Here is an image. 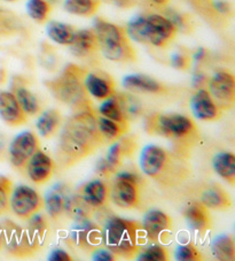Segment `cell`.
Wrapping results in <instances>:
<instances>
[{
    "label": "cell",
    "mask_w": 235,
    "mask_h": 261,
    "mask_svg": "<svg viewBox=\"0 0 235 261\" xmlns=\"http://www.w3.org/2000/svg\"><path fill=\"white\" fill-rule=\"evenodd\" d=\"M105 144L94 112H77L66 121L61 130L57 143L58 163L65 168L72 167Z\"/></svg>",
    "instance_id": "cell-1"
},
{
    "label": "cell",
    "mask_w": 235,
    "mask_h": 261,
    "mask_svg": "<svg viewBox=\"0 0 235 261\" xmlns=\"http://www.w3.org/2000/svg\"><path fill=\"white\" fill-rule=\"evenodd\" d=\"M142 173L163 187H175L186 181L191 167L184 155L159 145H147L140 155Z\"/></svg>",
    "instance_id": "cell-2"
},
{
    "label": "cell",
    "mask_w": 235,
    "mask_h": 261,
    "mask_svg": "<svg viewBox=\"0 0 235 261\" xmlns=\"http://www.w3.org/2000/svg\"><path fill=\"white\" fill-rule=\"evenodd\" d=\"M144 132L152 136L169 139L179 154H184L198 139L196 124L188 116L182 114L155 113L144 120Z\"/></svg>",
    "instance_id": "cell-3"
},
{
    "label": "cell",
    "mask_w": 235,
    "mask_h": 261,
    "mask_svg": "<svg viewBox=\"0 0 235 261\" xmlns=\"http://www.w3.org/2000/svg\"><path fill=\"white\" fill-rule=\"evenodd\" d=\"M87 70L77 65H68L60 76L45 82L52 96L66 103L75 112L93 111L90 94L84 85V76Z\"/></svg>",
    "instance_id": "cell-4"
},
{
    "label": "cell",
    "mask_w": 235,
    "mask_h": 261,
    "mask_svg": "<svg viewBox=\"0 0 235 261\" xmlns=\"http://www.w3.org/2000/svg\"><path fill=\"white\" fill-rule=\"evenodd\" d=\"M141 224L132 220L111 217L102 229V244L116 256L133 258L141 245Z\"/></svg>",
    "instance_id": "cell-5"
},
{
    "label": "cell",
    "mask_w": 235,
    "mask_h": 261,
    "mask_svg": "<svg viewBox=\"0 0 235 261\" xmlns=\"http://www.w3.org/2000/svg\"><path fill=\"white\" fill-rule=\"evenodd\" d=\"M93 31L98 38L99 51L106 59L120 64L137 60L135 49L123 27L98 17L93 22Z\"/></svg>",
    "instance_id": "cell-6"
},
{
    "label": "cell",
    "mask_w": 235,
    "mask_h": 261,
    "mask_svg": "<svg viewBox=\"0 0 235 261\" xmlns=\"http://www.w3.org/2000/svg\"><path fill=\"white\" fill-rule=\"evenodd\" d=\"M2 224L5 232V247L12 255L28 258L34 255L42 245L28 228L24 229L12 220H5Z\"/></svg>",
    "instance_id": "cell-7"
},
{
    "label": "cell",
    "mask_w": 235,
    "mask_h": 261,
    "mask_svg": "<svg viewBox=\"0 0 235 261\" xmlns=\"http://www.w3.org/2000/svg\"><path fill=\"white\" fill-rule=\"evenodd\" d=\"M137 148V143L131 137H121L112 142L106 156L97 163L96 172L99 176L108 178L117 173L125 156H130Z\"/></svg>",
    "instance_id": "cell-8"
},
{
    "label": "cell",
    "mask_w": 235,
    "mask_h": 261,
    "mask_svg": "<svg viewBox=\"0 0 235 261\" xmlns=\"http://www.w3.org/2000/svg\"><path fill=\"white\" fill-rule=\"evenodd\" d=\"M10 208L21 220H28L44 208V199L35 189L17 186L11 192Z\"/></svg>",
    "instance_id": "cell-9"
},
{
    "label": "cell",
    "mask_w": 235,
    "mask_h": 261,
    "mask_svg": "<svg viewBox=\"0 0 235 261\" xmlns=\"http://www.w3.org/2000/svg\"><path fill=\"white\" fill-rule=\"evenodd\" d=\"M69 241L76 249L92 252L102 246V228L91 218L75 221L69 231Z\"/></svg>",
    "instance_id": "cell-10"
},
{
    "label": "cell",
    "mask_w": 235,
    "mask_h": 261,
    "mask_svg": "<svg viewBox=\"0 0 235 261\" xmlns=\"http://www.w3.org/2000/svg\"><path fill=\"white\" fill-rule=\"evenodd\" d=\"M146 28L148 45L165 48L172 42L177 34V28L168 17L157 13L146 14Z\"/></svg>",
    "instance_id": "cell-11"
},
{
    "label": "cell",
    "mask_w": 235,
    "mask_h": 261,
    "mask_svg": "<svg viewBox=\"0 0 235 261\" xmlns=\"http://www.w3.org/2000/svg\"><path fill=\"white\" fill-rule=\"evenodd\" d=\"M209 93L220 110L233 107L235 101V79L226 70H218L208 82Z\"/></svg>",
    "instance_id": "cell-12"
},
{
    "label": "cell",
    "mask_w": 235,
    "mask_h": 261,
    "mask_svg": "<svg viewBox=\"0 0 235 261\" xmlns=\"http://www.w3.org/2000/svg\"><path fill=\"white\" fill-rule=\"evenodd\" d=\"M39 139L34 132H22L13 139L8 147V155L13 167L25 168V165L36 151L39 150Z\"/></svg>",
    "instance_id": "cell-13"
},
{
    "label": "cell",
    "mask_w": 235,
    "mask_h": 261,
    "mask_svg": "<svg viewBox=\"0 0 235 261\" xmlns=\"http://www.w3.org/2000/svg\"><path fill=\"white\" fill-rule=\"evenodd\" d=\"M141 228L148 241L164 242L171 235L172 219L160 210H151L143 215Z\"/></svg>",
    "instance_id": "cell-14"
},
{
    "label": "cell",
    "mask_w": 235,
    "mask_h": 261,
    "mask_svg": "<svg viewBox=\"0 0 235 261\" xmlns=\"http://www.w3.org/2000/svg\"><path fill=\"white\" fill-rule=\"evenodd\" d=\"M109 198L116 206L124 210L137 208L140 202L139 184L116 178L110 189Z\"/></svg>",
    "instance_id": "cell-15"
},
{
    "label": "cell",
    "mask_w": 235,
    "mask_h": 261,
    "mask_svg": "<svg viewBox=\"0 0 235 261\" xmlns=\"http://www.w3.org/2000/svg\"><path fill=\"white\" fill-rule=\"evenodd\" d=\"M55 169L54 160L43 151H36L25 165V170L29 178L34 183L45 184L52 178Z\"/></svg>",
    "instance_id": "cell-16"
},
{
    "label": "cell",
    "mask_w": 235,
    "mask_h": 261,
    "mask_svg": "<svg viewBox=\"0 0 235 261\" xmlns=\"http://www.w3.org/2000/svg\"><path fill=\"white\" fill-rule=\"evenodd\" d=\"M191 109L194 116L204 122H212L220 119L221 110L205 89H197L191 99Z\"/></svg>",
    "instance_id": "cell-17"
},
{
    "label": "cell",
    "mask_w": 235,
    "mask_h": 261,
    "mask_svg": "<svg viewBox=\"0 0 235 261\" xmlns=\"http://www.w3.org/2000/svg\"><path fill=\"white\" fill-rule=\"evenodd\" d=\"M197 199L208 210L227 211L232 207V199L225 189L217 183H207L197 190Z\"/></svg>",
    "instance_id": "cell-18"
},
{
    "label": "cell",
    "mask_w": 235,
    "mask_h": 261,
    "mask_svg": "<svg viewBox=\"0 0 235 261\" xmlns=\"http://www.w3.org/2000/svg\"><path fill=\"white\" fill-rule=\"evenodd\" d=\"M84 85L90 96L97 100H105L115 93V82L105 71H86Z\"/></svg>",
    "instance_id": "cell-19"
},
{
    "label": "cell",
    "mask_w": 235,
    "mask_h": 261,
    "mask_svg": "<svg viewBox=\"0 0 235 261\" xmlns=\"http://www.w3.org/2000/svg\"><path fill=\"white\" fill-rule=\"evenodd\" d=\"M71 55L78 59H92L99 52L97 35L91 29L76 30L75 37L69 45Z\"/></svg>",
    "instance_id": "cell-20"
},
{
    "label": "cell",
    "mask_w": 235,
    "mask_h": 261,
    "mask_svg": "<svg viewBox=\"0 0 235 261\" xmlns=\"http://www.w3.org/2000/svg\"><path fill=\"white\" fill-rule=\"evenodd\" d=\"M0 119L10 127H19L26 122V114L14 93L0 91Z\"/></svg>",
    "instance_id": "cell-21"
},
{
    "label": "cell",
    "mask_w": 235,
    "mask_h": 261,
    "mask_svg": "<svg viewBox=\"0 0 235 261\" xmlns=\"http://www.w3.org/2000/svg\"><path fill=\"white\" fill-rule=\"evenodd\" d=\"M110 188L101 179H92L84 183L79 188L78 195L92 207V208H100L108 204L109 200Z\"/></svg>",
    "instance_id": "cell-22"
},
{
    "label": "cell",
    "mask_w": 235,
    "mask_h": 261,
    "mask_svg": "<svg viewBox=\"0 0 235 261\" xmlns=\"http://www.w3.org/2000/svg\"><path fill=\"white\" fill-rule=\"evenodd\" d=\"M69 189L65 183H57L47 191L44 198V208L46 210L49 218L57 220L65 213V205Z\"/></svg>",
    "instance_id": "cell-23"
},
{
    "label": "cell",
    "mask_w": 235,
    "mask_h": 261,
    "mask_svg": "<svg viewBox=\"0 0 235 261\" xmlns=\"http://www.w3.org/2000/svg\"><path fill=\"white\" fill-rule=\"evenodd\" d=\"M184 218L188 227L198 233H205L211 229V217L209 211L200 201L188 205L184 210Z\"/></svg>",
    "instance_id": "cell-24"
},
{
    "label": "cell",
    "mask_w": 235,
    "mask_h": 261,
    "mask_svg": "<svg viewBox=\"0 0 235 261\" xmlns=\"http://www.w3.org/2000/svg\"><path fill=\"white\" fill-rule=\"evenodd\" d=\"M123 87L132 92L160 94L166 92V88L159 81L143 74L126 75L123 79Z\"/></svg>",
    "instance_id": "cell-25"
},
{
    "label": "cell",
    "mask_w": 235,
    "mask_h": 261,
    "mask_svg": "<svg viewBox=\"0 0 235 261\" xmlns=\"http://www.w3.org/2000/svg\"><path fill=\"white\" fill-rule=\"evenodd\" d=\"M212 167L216 174L229 183L235 184V155L232 152H219L212 159Z\"/></svg>",
    "instance_id": "cell-26"
},
{
    "label": "cell",
    "mask_w": 235,
    "mask_h": 261,
    "mask_svg": "<svg viewBox=\"0 0 235 261\" xmlns=\"http://www.w3.org/2000/svg\"><path fill=\"white\" fill-rule=\"evenodd\" d=\"M62 123V114L55 109H49L45 111L39 116L36 128H37L39 135L44 138H51L55 136Z\"/></svg>",
    "instance_id": "cell-27"
},
{
    "label": "cell",
    "mask_w": 235,
    "mask_h": 261,
    "mask_svg": "<svg viewBox=\"0 0 235 261\" xmlns=\"http://www.w3.org/2000/svg\"><path fill=\"white\" fill-rule=\"evenodd\" d=\"M98 129L102 137L105 138L106 143H112L123 137L129 132V123H120L105 116H98L97 118Z\"/></svg>",
    "instance_id": "cell-28"
},
{
    "label": "cell",
    "mask_w": 235,
    "mask_h": 261,
    "mask_svg": "<svg viewBox=\"0 0 235 261\" xmlns=\"http://www.w3.org/2000/svg\"><path fill=\"white\" fill-rule=\"evenodd\" d=\"M93 208L79 195H68L65 213L74 221L91 218Z\"/></svg>",
    "instance_id": "cell-29"
},
{
    "label": "cell",
    "mask_w": 235,
    "mask_h": 261,
    "mask_svg": "<svg viewBox=\"0 0 235 261\" xmlns=\"http://www.w3.org/2000/svg\"><path fill=\"white\" fill-rule=\"evenodd\" d=\"M47 35L54 43L69 46L74 40L76 29L74 27L58 21H51L47 24Z\"/></svg>",
    "instance_id": "cell-30"
},
{
    "label": "cell",
    "mask_w": 235,
    "mask_h": 261,
    "mask_svg": "<svg viewBox=\"0 0 235 261\" xmlns=\"http://www.w3.org/2000/svg\"><path fill=\"white\" fill-rule=\"evenodd\" d=\"M211 253L217 260L233 261L235 259L234 238L230 235L217 236L211 244Z\"/></svg>",
    "instance_id": "cell-31"
},
{
    "label": "cell",
    "mask_w": 235,
    "mask_h": 261,
    "mask_svg": "<svg viewBox=\"0 0 235 261\" xmlns=\"http://www.w3.org/2000/svg\"><path fill=\"white\" fill-rule=\"evenodd\" d=\"M100 5V0H65L63 8L69 14L90 17L96 14Z\"/></svg>",
    "instance_id": "cell-32"
},
{
    "label": "cell",
    "mask_w": 235,
    "mask_h": 261,
    "mask_svg": "<svg viewBox=\"0 0 235 261\" xmlns=\"http://www.w3.org/2000/svg\"><path fill=\"white\" fill-rule=\"evenodd\" d=\"M15 97L19 101L21 109L26 115L35 116L40 112V103L38 98L25 87H17L15 89Z\"/></svg>",
    "instance_id": "cell-33"
},
{
    "label": "cell",
    "mask_w": 235,
    "mask_h": 261,
    "mask_svg": "<svg viewBox=\"0 0 235 261\" xmlns=\"http://www.w3.org/2000/svg\"><path fill=\"white\" fill-rule=\"evenodd\" d=\"M99 113H100L101 116L116 121V122L128 123V120H126L123 111L121 109L119 98H117L116 93L103 100L100 107H99Z\"/></svg>",
    "instance_id": "cell-34"
},
{
    "label": "cell",
    "mask_w": 235,
    "mask_h": 261,
    "mask_svg": "<svg viewBox=\"0 0 235 261\" xmlns=\"http://www.w3.org/2000/svg\"><path fill=\"white\" fill-rule=\"evenodd\" d=\"M125 30L130 39H132L139 44L148 45L146 14H139L132 17V19L129 21Z\"/></svg>",
    "instance_id": "cell-35"
},
{
    "label": "cell",
    "mask_w": 235,
    "mask_h": 261,
    "mask_svg": "<svg viewBox=\"0 0 235 261\" xmlns=\"http://www.w3.org/2000/svg\"><path fill=\"white\" fill-rule=\"evenodd\" d=\"M52 5L47 0H28L26 3V13L35 22L43 24L47 21Z\"/></svg>",
    "instance_id": "cell-36"
},
{
    "label": "cell",
    "mask_w": 235,
    "mask_h": 261,
    "mask_svg": "<svg viewBox=\"0 0 235 261\" xmlns=\"http://www.w3.org/2000/svg\"><path fill=\"white\" fill-rule=\"evenodd\" d=\"M135 256L139 261H166L169 260L170 254L166 247L154 243V244L144 247V249L140 247Z\"/></svg>",
    "instance_id": "cell-37"
},
{
    "label": "cell",
    "mask_w": 235,
    "mask_h": 261,
    "mask_svg": "<svg viewBox=\"0 0 235 261\" xmlns=\"http://www.w3.org/2000/svg\"><path fill=\"white\" fill-rule=\"evenodd\" d=\"M28 230L33 233L40 243H43V241L46 238L48 231V221L46 215L38 212L34 214L31 218H29Z\"/></svg>",
    "instance_id": "cell-38"
},
{
    "label": "cell",
    "mask_w": 235,
    "mask_h": 261,
    "mask_svg": "<svg viewBox=\"0 0 235 261\" xmlns=\"http://www.w3.org/2000/svg\"><path fill=\"white\" fill-rule=\"evenodd\" d=\"M174 259L178 261H198L202 260V254L195 245L186 243L177 246L174 251Z\"/></svg>",
    "instance_id": "cell-39"
},
{
    "label": "cell",
    "mask_w": 235,
    "mask_h": 261,
    "mask_svg": "<svg viewBox=\"0 0 235 261\" xmlns=\"http://www.w3.org/2000/svg\"><path fill=\"white\" fill-rule=\"evenodd\" d=\"M13 190V183L8 177L0 176V215L10 210V197Z\"/></svg>",
    "instance_id": "cell-40"
},
{
    "label": "cell",
    "mask_w": 235,
    "mask_h": 261,
    "mask_svg": "<svg viewBox=\"0 0 235 261\" xmlns=\"http://www.w3.org/2000/svg\"><path fill=\"white\" fill-rule=\"evenodd\" d=\"M16 27V16L0 8V36L12 33Z\"/></svg>",
    "instance_id": "cell-41"
},
{
    "label": "cell",
    "mask_w": 235,
    "mask_h": 261,
    "mask_svg": "<svg viewBox=\"0 0 235 261\" xmlns=\"http://www.w3.org/2000/svg\"><path fill=\"white\" fill-rule=\"evenodd\" d=\"M191 62L192 58L189 57L187 53L175 52L170 57V65L172 66L174 69L178 70H188L189 67H191Z\"/></svg>",
    "instance_id": "cell-42"
},
{
    "label": "cell",
    "mask_w": 235,
    "mask_h": 261,
    "mask_svg": "<svg viewBox=\"0 0 235 261\" xmlns=\"http://www.w3.org/2000/svg\"><path fill=\"white\" fill-rule=\"evenodd\" d=\"M211 5L218 15L230 16L233 14V6L227 0H214L211 2Z\"/></svg>",
    "instance_id": "cell-43"
},
{
    "label": "cell",
    "mask_w": 235,
    "mask_h": 261,
    "mask_svg": "<svg viewBox=\"0 0 235 261\" xmlns=\"http://www.w3.org/2000/svg\"><path fill=\"white\" fill-rule=\"evenodd\" d=\"M92 260L96 261H112L116 260L117 256L112 253L110 250H108L105 246H99L91 252Z\"/></svg>",
    "instance_id": "cell-44"
},
{
    "label": "cell",
    "mask_w": 235,
    "mask_h": 261,
    "mask_svg": "<svg viewBox=\"0 0 235 261\" xmlns=\"http://www.w3.org/2000/svg\"><path fill=\"white\" fill-rule=\"evenodd\" d=\"M48 260L49 261H71L72 258L67 251L62 249H55L49 253Z\"/></svg>",
    "instance_id": "cell-45"
},
{
    "label": "cell",
    "mask_w": 235,
    "mask_h": 261,
    "mask_svg": "<svg viewBox=\"0 0 235 261\" xmlns=\"http://www.w3.org/2000/svg\"><path fill=\"white\" fill-rule=\"evenodd\" d=\"M116 7L123 8V10H129L137 5V0H107Z\"/></svg>",
    "instance_id": "cell-46"
},
{
    "label": "cell",
    "mask_w": 235,
    "mask_h": 261,
    "mask_svg": "<svg viewBox=\"0 0 235 261\" xmlns=\"http://www.w3.org/2000/svg\"><path fill=\"white\" fill-rule=\"evenodd\" d=\"M116 178H121V179H126V181H130V182H134V183H138L140 182V178L137 174L134 173H131V172H123V173H120L117 174Z\"/></svg>",
    "instance_id": "cell-47"
},
{
    "label": "cell",
    "mask_w": 235,
    "mask_h": 261,
    "mask_svg": "<svg viewBox=\"0 0 235 261\" xmlns=\"http://www.w3.org/2000/svg\"><path fill=\"white\" fill-rule=\"evenodd\" d=\"M205 81H207L205 76L201 73H198L195 75V77H194V85H195L197 89H201V87L204 84Z\"/></svg>",
    "instance_id": "cell-48"
},
{
    "label": "cell",
    "mask_w": 235,
    "mask_h": 261,
    "mask_svg": "<svg viewBox=\"0 0 235 261\" xmlns=\"http://www.w3.org/2000/svg\"><path fill=\"white\" fill-rule=\"evenodd\" d=\"M5 247V232H4L3 224H0V250Z\"/></svg>",
    "instance_id": "cell-49"
},
{
    "label": "cell",
    "mask_w": 235,
    "mask_h": 261,
    "mask_svg": "<svg viewBox=\"0 0 235 261\" xmlns=\"http://www.w3.org/2000/svg\"><path fill=\"white\" fill-rule=\"evenodd\" d=\"M205 56V51L203 48H198L197 52L195 53V56H194V58H195L196 61H201L203 58H204Z\"/></svg>",
    "instance_id": "cell-50"
},
{
    "label": "cell",
    "mask_w": 235,
    "mask_h": 261,
    "mask_svg": "<svg viewBox=\"0 0 235 261\" xmlns=\"http://www.w3.org/2000/svg\"><path fill=\"white\" fill-rule=\"evenodd\" d=\"M152 4H154V5L156 6H160V7H163V6H166L169 4L170 0H149Z\"/></svg>",
    "instance_id": "cell-51"
},
{
    "label": "cell",
    "mask_w": 235,
    "mask_h": 261,
    "mask_svg": "<svg viewBox=\"0 0 235 261\" xmlns=\"http://www.w3.org/2000/svg\"><path fill=\"white\" fill-rule=\"evenodd\" d=\"M4 152H5V141L3 136H0V155L4 154Z\"/></svg>",
    "instance_id": "cell-52"
},
{
    "label": "cell",
    "mask_w": 235,
    "mask_h": 261,
    "mask_svg": "<svg viewBox=\"0 0 235 261\" xmlns=\"http://www.w3.org/2000/svg\"><path fill=\"white\" fill-rule=\"evenodd\" d=\"M47 2L51 4V5H56V4H58L61 2V0H47Z\"/></svg>",
    "instance_id": "cell-53"
},
{
    "label": "cell",
    "mask_w": 235,
    "mask_h": 261,
    "mask_svg": "<svg viewBox=\"0 0 235 261\" xmlns=\"http://www.w3.org/2000/svg\"><path fill=\"white\" fill-rule=\"evenodd\" d=\"M5 2H8V3H14V2H17V0H5Z\"/></svg>",
    "instance_id": "cell-54"
}]
</instances>
